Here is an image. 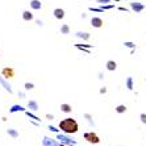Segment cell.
Returning a JSON list of instances; mask_svg holds the SVG:
<instances>
[{
  "label": "cell",
  "instance_id": "obj_1",
  "mask_svg": "<svg viewBox=\"0 0 146 146\" xmlns=\"http://www.w3.org/2000/svg\"><path fill=\"white\" fill-rule=\"evenodd\" d=\"M59 129L65 133V134H74V133L78 132L79 125H78V122H76V120L68 117V119L62 120L59 122Z\"/></svg>",
  "mask_w": 146,
  "mask_h": 146
},
{
  "label": "cell",
  "instance_id": "obj_2",
  "mask_svg": "<svg viewBox=\"0 0 146 146\" xmlns=\"http://www.w3.org/2000/svg\"><path fill=\"white\" fill-rule=\"evenodd\" d=\"M57 139H59V142L65 143V145H68V146L76 145V141H75V139L68 138L66 134H62V133H57Z\"/></svg>",
  "mask_w": 146,
  "mask_h": 146
},
{
  "label": "cell",
  "instance_id": "obj_3",
  "mask_svg": "<svg viewBox=\"0 0 146 146\" xmlns=\"http://www.w3.org/2000/svg\"><path fill=\"white\" fill-rule=\"evenodd\" d=\"M83 137H84V139H87L90 143H99L100 142V138H99V136L96 134V133L94 132H86L84 134H83Z\"/></svg>",
  "mask_w": 146,
  "mask_h": 146
},
{
  "label": "cell",
  "instance_id": "obj_4",
  "mask_svg": "<svg viewBox=\"0 0 146 146\" xmlns=\"http://www.w3.org/2000/svg\"><path fill=\"white\" fill-rule=\"evenodd\" d=\"M62 145H63L62 142H58L57 139L50 138V137H44V139H42V146H62Z\"/></svg>",
  "mask_w": 146,
  "mask_h": 146
},
{
  "label": "cell",
  "instance_id": "obj_5",
  "mask_svg": "<svg viewBox=\"0 0 146 146\" xmlns=\"http://www.w3.org/2000/svg\"><path fill=\"white\" fill-rule=\"evenodd\" d=\"M15 70L12 67H3L1 68V75H3L5 79H11V78H13L15 76Z\"/></svg>",
  "mask_w": 146,
  "mask_h": 146
},
{
  "label": "cell",
  "instance_id": "obj_6",
  "mask_svg": "<svg viewBox=\"0 0 146 146\" xmlns=\"http://www.w3.org/2000/svg\"><path fill=\"white\" fill-rule=\"evenodd\" d=\"M0 84L3 86V87H4V90H5V91H7V92H9L11 95L13 94V90H12V86H11L9 83H8V82H7V79L4 78L3 75H0Z\"/></svg>",
  "mask_w": 146,
  "mask_h": 146
},
{
  "label": "cell",
  "instance_id": "obj_7",
  "mask_svg": "<svg viewBox=\"0 0 146 146\" xmlns=\"http://www.w3.org/2000/svg\"><path fill=\"white\" fill-rule=\"evenodd\" d=\"M130 8H132L136 13H138V12H142V11L145 9V5H143L142 3H138V1H133V3H130Z\"/></svg>",
  "mask_w": 146,
  "mask_h": 146
},
{
  "label": "cell",
  "instance_id": "obj_8",
  "mask_svg": "<svg viewBox=\"0 0 146 146\" xmlns=\"http://www.w3.org/2000/svg\"><path fill=\"white\" fill-rule=\"evenodd\" d=\"M28 108H29V111H32V112H37L38 109H40V107H38V103L36 102V100H29V102H28Z\"/></svg>",
  "mask_w": 146,
  "mask_h": 146
},
{
  "label": "cell",
  "instance_id": "obj_9",
  "mask_svg": "<svg viewBox=\"0 0 146 146\" xmlns=\"http://www.w3.org/2000/svg\"><path fill=\"white\" fill-rule=\"evenodd\" d=\"M91 25L94 28H102L103 27V20L100 17H92L91 19Z\"/></svg>",
  "mask_w": 146,
  "mask_h": 146
},
{
  "label": "cell",
  "instance_id": "obj_10",
  "mask_svg": "<svg viewBox=\"0 0 146 146\" xmlns=\"http://www.w3.org/2000/svg\"><path fill=\"white\" fill-rule=\"evenodd\" d=\"M16 112H25V108L21 107L20 104H13L9 108V113H16Z\"/></svg>",
  "mask_w": 146,
  "mask_h": 146
},
{
  "label": "cell",
  "instance_id": "obj_11",
  "mask_svg": "<svg viewBox=\"0 0 146 146\" xmlns=\"http://www.w3.org/2000/svg\"><path fill=\"white\" fill-rule=\"evenodd\" d=\"M53 13H54V17L58 19V20H62V19L65 17V11L62 9V8H55Z\"/></svg>",
  "mask_w": 146,
  "mask_h": 146
},
{
  "label": "cell",
  "instance_id": "obj_12",
  "mask_svg": "<svg viewBox=\"0 0 146 146\" xmlns=\"http://www.w3.org/2000/svg\"><path fill=\"white\" fill-rule=\"evenodd\" d=\"M61 111L63 113H71L72 112V108L70 104H67V103H62L61 104Z\"/></svg>",
  "mask_w": 146,
  "mask_h": 146
},
{
  "label": "cell",
  "instance_id": "obj_13",
  "mask_svg": "<svg viewBox=\"0 0 146 146\" xmlns=\"http://www.w3.org/2000/svg\"><path fill=\"white\" fill-rule=\"evenodd\" d=\"M106 67L108 71H115L116 68H117V63H116L115 61H108L106 63Z\"/></svg>",
  "mask_w": 146,
  "mask_h": 146
},
{
  "label": "cell",
  "instance_id": "obj_14",
  "mask_svg": "<svg viewBox=\"0 0 146 146\" xmlns=\"http://www.w3.org/2000/svg\"><path fill=\"white\" fill-rule=\"evenodd\" d=\"M75 36L76 37H79V38H82V40H84V41H87V40H90V33H87V32H76L75 33Z\"/></svg>",
  "mask_w": 146,
  "mask_h": 146
},
{
  "label": "cell",
  "instance_id": "obj_15",
  "mask_svg": "<svg viewBox=\"0 0 146 146\" xmlns=\"http://www.w3.org/2000/svg\"><path fill=\"white\" fill-rule=\"evenodd\" d=\"M31 7L33 8V9L38 11V9H41V8H42V3H41L40 0H32V1H31Z\"/></svg>",
  "mask_w": 146,
  "mask_h": 146
},
{
  "label": "cell",
  "instance_id": "obj_16",
  "mask_svg": "<svg viewBox=\"0 0 146 146\" xmlns=\"http://www.w3.org/2000/svg\"><path fill=\"white\" fill-rule=\"evenodd\" d=\"M7 134L11 136L12 138H19L20 137V133L17 132L16 129H7Z\"/></svg>",
  "mask_w": 146,
  "mask_h": 146
},
{
  "label": "cell",
  "instance_id": "obj_17",
  "mask_svg": "<svg viewBox=\"0 0 146 146\" xmlns=\"http://www.w3.org/2000/svg\"><path fill=\"white\" fill-rule=\"evenodd\" d=\"M23 20H25V21L33 20V15H32L29 11H24V12H23Z\"/></svg>",
  "mask_w": 146,
  "mask_h": 146
},
{
  "label": "cell",
  "instance_id": "obj_18",
  "mask_svg": "<svg viewBox=\"0 0 146 146\" xmlns=\"http://www.w3.org/2000/svg\"><path fill=\"white\" fill-rule=\"evenodd\" d=\"M25 115H27V116H28V117H29V119H31V120H36V121L41 122V119H38L37 116H36V115H33V113H32L31 111H25Z\"/></svg>",
  "mask_w": 146,
  "mask_h": 146
},
{
  "label": "cell",
  "instance_id": "obj_19",
  "mask_svg": "<svg viewBox=\"0 0 146 146\" xmlns=\"http://www.w3.org/2000/svg\"><path fill=\"white\" fill-rule=\"evenodd\" d=\"M126 88L129 90V91L133 90V78L132 76H129V78L126 79Z\"/></svg>",
  "mask_w": 146,
  "mask_h": 146
},
{
  "label": "cell",
  "instance_id": "obj_20",
  "mask_svg": "<svg viewBox=\"0 0 146 146\" xmlns=\"http://www.w3.org/2000/svg\"><path fill=\"white\" fill-rule=\"evenodd\" d=\"M116 112H117V113H124V112H126V107L124 106V104H120V106L116 107Z\"/></svg>",
  "mask_w": 146,
  "mask_h": 146
},
{
  "label": "cell",
  "instance_id": "obj_21",
  "mask_svg": "<svg viewBox=\"0 0 146 146\" xmlns=\"http://www.w3.org/2000/svg\"><path fill=\"white\" fill-rule=\"evenodd\" d=\"M61 33L62 34H68L70 33V27H68V25H62L61 27Z\"/></svg>",
  "mask_w": 146,
  "mask_h": 146
},
{
  "label": "cell",
  "instance_id": "obj_22",
  "mask_svg": "<svg viewBox=\"0 0 146 146\" xmlns=\"http://www.w3.org/2000/svg\"><path fill=\"white\" fill-rule=\"evenodd\" d=\"M84 117L87 119V121L90 122V125H91V126H95V122L92 121V116L90 115V113H84Z\"/></svg>",
  "mask_w": 146,
  "mask_h": 146
},
{
  "label": "cell",
  "instance_id": "obj_23",
  "mask_svg": "<svg viewBox=\"0 0 146 146\" xmlns=\"http://www.w3.org/2000/svg\"><path fill=\"white\" fill-rule=\"evenodd\" d=\"M24 87H25V90H27V91H29V90H33L34 88V84H33V83H29V82H27V83L24 84Z\"/></svg>",
  "mask_w": 146,
  "mask_h": 146
},
{
  "label": "cell",
  "instance_id": "obj_24",
  "mask_svg": "<svg viewBox=\"0 0 146 146\" xmlns=\"http://www.w3.org/2000/svg\"><path fill=\"white\" fill-rule=\"evenodd\" d=\"M124 45H125V48H130V49H134V48H136V45L133 44V42H130V41H126V42H124Z\"/></svg>",
  "mask_w": 146,
  "mask_h": 146
},
{
  "label": "cell",
  "instance_id": "obj_25",
  "mask_svg": "<svg viewBox=\"0 0 146 146\" xmlns=\"http://www.w3.org/2000/svg\"><path fill=\"white\" fill-rule=\"evenodd\" d=\"M48 129L50 130V132H55V133H59V130H58L57 128H54V126H51V125H49V126H48Z\"/></svg>",
  "mask_w": 146,
  "mask_h": 146
},
{
  "label": "cell",
  "instance_id": "obj_26",
  "mask_svg": "<svg viewBox=\"0 0 146 146\" xmlns=\"http://www.w3.org/2000/svg\"><path fill=\"white\" fill-rule=\"evenodd\" d=\"M139 117H141V121H142L143 124H146V113H141Z\"/></svg>",
  "mask_w": 146,
  "mask_h": 146
},
{
  "label": "cell",
  "instance_id": "obj_27",
  "mask_svg": "<svg viewBox=\"0 0 146 146\" xmlns=\"http://www.w3.org/2000/svg\"><path fill=\"white\" fill-rule=\"evenodd\" d=\"M113 7H115V5H103V7H100V8L104 11V9H112Z\"/></svg>",
  "mask_w": 146,
  "mask_h": 146
},
{
  "label": "cell",
  "instance_id": "obj_28",
  "mask_svg": "<svg viewBox=\"0 0 146 146\" xmlns=\"http://www.w3.org/2000/svg\"><path fill=\"white\" fill-rule=\"evenodd\" d=\"M90 11H92V12H103L102 8H90Z\"/></svg>",
  "mask_w": 146,
  "mask_h": 146
},
{
  "label": "cell",
  "instance_id": "obj_29",
  "mask_svg": "<svg viewBox=\"0 0 146 146\" xmlns=\"http://www.w3.org/2000/svg\"><path fill=\"white\" fill-rule=\"evenodd\" d=\"M19 98H20V99H25V92L19 91Z\"/></svg>",
  "mask_w": 146,
  "mask_h": 146
},
{
  "label": "cell",
  "instance_id": "obj_30",
  "mask_svg": "<svg viewBox=\"0 0 146 146\" xmlns=\"http://www.w3.org/2000/svg\"><path fill=\"white\" fill-rule=\"evenodd\" d=\"M106 92H107L106 87H102V88H100V94H102V95H103V94H106Z\"/></svg>",
  "mask_w": 146,
  "mask_h": 146
},
{
  "label": "cell",
  "instance_id": "obj_31",
  "mask_svg": "<svg viewBox=\"0 0 146 146\" xmlns=\"http://www.w3.org/2000/svg\"><path fill=\"white\" fill-rule=\"evenodd\" d=\"M46 119L53 120V119H54V116H53V115H49V113H48V115H46Z\"/></svg>",
  "mask_w": 146,
  "mask_h": 146
},
{
  "label": "cell",
  "instance_id": "obj_32",
  "mask_svg": "<svg viewBox=\"0 0 146 146\" xmlns=\"http://www.w3.org/2000/svg\"><path fill=\"white\" fill-rule=\"evenodd\" d=\"M98 1H99V3H108L109 0H98Z\"/></svg>",
  "mask_w": 146,
  "mask_h": 146
},
{
  "label": "cell",
  "instance_id": "obj_33",
  "mask_svg": "<svg viewBox=\"0 0 146 146\" xmlns=\"http://www.w3.org/2000/svg\"><path fill=\"white\" fill-rule=\"evenodd\" d=\"M36 23H37V25H41V27H42V21H40V20H37V21H36Z\"/></svg>",
  "mask_w": 146,
  "mask_h": 146
},
{
  "label": "cell",
  "instance_id": "obj_34",
  "mask_svg": "<svg viewBox=\"0 0 146 146\" xmlns=\"http://www.w3.org/2000/svg\"><path fill=\"white\" fill-rule=\"evenodd\" d=\"M99 79H100V80L103 79V74H102V72H99Z\"/></svg>",
  "mask_w": 146,
  "mask_h": 146
},
{
  "label": "cell",
  "instance_id": "obj_35",
  "mask_svg": "<svg viewBox=\"0 0 146 146\" xmlns=\"http://www.w3.org/2000/svg\"><path fill=\"white\" fill-rule=\"evenodd\" d=\"M62 146H68V145H65V143H63V145H62Z\"/></svg>",
  "mask_w": 146,
  "mask_h": 146
}]
</instances>
